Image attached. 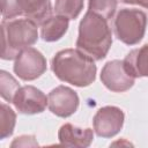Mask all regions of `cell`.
I'll return each instance as SVG.
<instances>
[{"mask_svg": "<svg viewBox=\"0 0 148 148\" xmlns=\"http://www.w3.org/2000/svg\"><path fill=\"white\" fill-rule=\"evenodd\" d=\"M51 69L62 82L75 87H88L96 79L95 60L77 49H65L54 54Z\"/></svg>", "mask_w": 148, "mask_h": 148, "instance_id": "obj_1", "label": "cell"}, {"mask_svg": "<svg viewBox=\"0 0 148 148\" xmlns=\"http://www.w3.org/2000/svg\"><path fill=\"white\" fill-rule=\"evenodd\" d=\"M112 44V34L108 20L88 10L79 24L76 49L99 61L104 59Z\"/></svg>", "mask_w": 148, "mask_h": 148, "instance_id": "obj_2", "label": "cell"}, {"mask_svg": "<svg viewBox=\"0 0 148 148\" xmlns=\"http://www.w3.org/2000/svg\"><path fill=\"white\" fill-rule=\"evenodd\" d=\"M38 24L30 18L2 20V51L3 60H13L27 47L32 46L38 39Z\"/></svg>", "mask_w": 148, "mask_h": 148, "instance_id": "obj_3", "label": "cell"}, {"mask_svg": "<svg viewBox=\"0 0 148 148\" xmlns=\"http://www.w3.org/2000/svg\"><path fill=\"white\" fill-rule=\"evenodd\" d=\"M148 17L147 14L136 8L120 9L113 22L116 37L126 45L139 44L146 34Z\"/></svg>", "mask_w": 148, "mask_h": 148, "instance_id": "obj_4", "label": "cell"}, {"mask_svg": "<svg viewBox=\"0 0 148 148\" xmlns=\"http://www.w3.org/2000/svg\"><path fill=\"white\" fill-rule=\"evenodd\" d=\"M1 3L3 20L24 16L40 25L52 15L50 0H1Z\"/></svg>", "mask_w": 148, "mask_h": 148, "instance_id": "obj_5", "label": "cell"}, {"mask_svg": "<svg viewBox=\"0 0 148 148\" xmlns=\"http://www.w3.org/2000/svg\"><path fill=\"white\" fill-rule=\"evenodd\" d=\"M46 59L40 51L35 47L24 49L15 59L13 71L23 81H34L45 73Z\"/></svg>", "mask_w": 148, "mask_h": 148, "instance_id": "obj_6", "label": "cell"}, {"mask_svg": "<svg viewBox=\"0 0 148 148\" xmlns=\"http://www.w3.org/2000/svg\"><path fill=\"white\" fill-rule=\"evenodd\" d=\"M125 121L124 111L113 105H106L97 110L92 118L94 132L99 138H113L117 135Z\"/></svg>", "mask_w": 148, "mask_h": 148, "instance_id": "obj_7", "label": "cell"}, {"mask_svg": "<svg viewBox=\"0 0 148 148\" xmlns=\"http://www.w3.org/2000/svg\"><path fill=\"white\" fill-rule=\"evenodd\" d=\"M49 110L60 118H67L74 114L79 108L80 99L76 91L66 86H58L49 95Z\"/></svg>", "mask_w": 148, "mask_h": 148, "instance_id": "obj_8", "label": "cell"}, {"mask_svg": "<svg viewBox=\"0 0 148 148\" xmlns=\"http://www.w3.org/2000/svg\"><path fill=\"white\" fill-rule=\"evenodd\" d=\"M102 83L113 92H124L131 89L135 82V79L131 76L123 64V60H110L101 71Z\"/></svg>", "mask_w": 148, "mask_h": 148, "instance_id": "obj_9", "label": "cell"}, {"mask_svg": "<svg viewBox=\"0 0 148 148\" xmlns=\"http://www.w3.org/2000/svg\"><path fill=\"white\" fill-rule=\"evenodd\" d=\"M13 104L22 114H36L46 109L49 99L40 89L34 86H23L16 91Z\"/></svg>", "mask_w": 148, "mask_h": 148, "instance_id": "obj_10", "label": "cell"}, {"mask_svg": "<svg viewBox=\"0 0 148 148\" xmlns=\"http://www.w3.org/2000/svg\"><path fill=\"white\" fill-rule=\"evenodd\" d=\"M58 140L60 145L66 147L86 148L89 147L94 140V131L66 123L58 131Z\"/></svg>", "mask_w": 148, "mask_h": 148, "instance_id": "obj_11", "label": "cell"}, {"mask_svg": "<svg viewBox=\"0 0 148 148\" xmlns=\"http://www.w3.org/2000/svg\"><path fill=\"white\" fill-rule=\"evenodd\" d=\"M126 72L135 77H148V44L132 50L123 60Z\"/></svg>", "mask_w": 148, "mask_h": 148, "instance_id": "obj_12", "label": "cell"}, {"mask_svg": "<svg viewBox=\"0 0 148 148\" xmlns=\"http://www.w3.org/2000/svg\"><path fill=\"white\" fill-rule=\"evenodd\" d=\"M69 18L62 15H51L40 24V37L44 42H57L67 32Z\"/></svg>", "mask_w": 148, "mask_h": 148, "instance_id": "obj_13", "label": "cell"}, {"mask_svg": "<svg viewBox=\"0 0 148 148\" xmlns=\"http://www.w3.org/2000/svg\"><path fill=\"white\" fill-rule=\"evenodd\" d=\"M0 119V139L3 140L6 138H9L14 132L16 124V113L9 105L1 103Z\"/></svg>", "mask_w": 148, "mask_h": 148, "instance_id": "obj_14", "label": "cell"}, {"mask_svg": "<svg viewBox=\"0 0 148 148\" xmlns=\"http://www.w3.org/2000/svg\"><path fill=\"white\" fill-rule=\"evenodd\" d=\"M84 0H56V14L75 20L83 9Z\"/></svg>", "mask_w": 148, "mask_h": 148, "instance_id": "obj_15", "label": "cell"}, {"mask_svg": "<svg viewBox=\"0 0 148 148\" xmlns=\"http://www.w3.org/2000/svg\"><path fill=\"white\" fill-rule=\"evenodd\" d=\"M20 84L16 79L6 71H0V94L1 97L9 103H13L14 96L18 90Z\"/></svg>", "mask_w": 148, "mask_h": 148, "instance_id": "obj_16", "label": "cell"}, {"mask_svg": "<svg viewBox=\"0 0 148 148\" xmlns=\"http://www.w3.org/2000/svg\"><path fill=\"white\" fill-rule=\"evenodd\" d=\"M118 0H88V10L110 20L117 9Z\"/></svg>", "mask_w": 148, "mask_h": 148, "instance_id": "obj_17", "label": "cell"}, {"mask_svg": "<svg viewBox=\"0 0 148 148\" xmlns=\"http://www.w3.org/2000/svg\"><path fill=\"white\" fill-rule=\"evenodd\" d=\"M31 146H38V142L35 140L34 135H21L15 138V140L10 143V147H31Z\"/></svg>", "mask_w": 148, "mask_h": 148, "instance_id": "obj_18", "label": "cell"}, {"mask_svg": "<svg viewBox=\"0 0 148 148\" xmlns=\"http://www.w3.org/2000/svg\"><path fill=\"white\" fill-rule=\"evenodd\" d=\"M123 3H127V5H139L143 8L148 9V0H120Z\"/></svg>", "mask_w": 148, "mask_h": 148, "instance_id": "obj_19", "label": "cell"}]
</instances>
